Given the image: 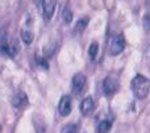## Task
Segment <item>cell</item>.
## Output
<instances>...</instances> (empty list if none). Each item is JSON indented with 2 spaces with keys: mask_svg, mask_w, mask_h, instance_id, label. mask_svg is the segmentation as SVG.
<instances>
[{
  "mask_svg": "<svg viewBox=\"0 0 150 133\" xmlns=\"http://www.w3.org/2000/svg\"><path fill=\"white\" fill-rule=\"evenodd\" d=\"M103 90L107 95L108 94H115L119 90V81L113 76H107L103 81Z\"/></svg>",
  "mask_w": 150,
  "mask_h": 133,
  "instance_id": "cell-4",
  "label": "cell"
},
{
  "mask_svg": "<svg viewBox=\"0 0 150 133\" xmlns=\"http://www.w3.org/2000/svg\"><path fill=\"white\" fill-rule=\"evenodd\" d=\"M62 20L65 21L66 24L71 23V20H73V13H71V11L69 9V8H66V9L63 11V13H62Z\"/></svg>",
  "mask_w": 150,
  "mask_h": 133,
  "instance_id": "cell-13",
  "label": "cell"
},
{
  "mask_svg": "<svg viewBox=\"0 0 150 133\" xmlns=\"http://www.w3.org/2000/svg\"><path fill=\"white\" fill-rule=\"evenodd\" d=\"M98 52H99L98 42H92V44L90 45V49H88V55L91 57V59H95L96 55H98Z\"/></svg>",
  "mask_w": 150,
  "mask_h": 133,
  "instance_id": "cell-12",
  "label": "cell"
},
{
  "mask_svg": "<svg viewBox=\"0 0 150 133\" xmlns=\"http://www.w3.org/2000/svg\"><path fill=\"white\" fill-rule=\"evenodd\" d=\"M93 108H95V102H93V99L91 96L84 98L82 100V103H80V112L83 115H90L93 111Z\"/></svg>",
  "mask_w": 150,
  "mask_h": 133,
  "instance_id": "cell-7",
  "label": "cell"
},
{
  "mask_svg": "<svg viewBox=\"0 0 150 133\" xmlns=\"http://www.w3.org/2000/svg\"><path fill=\"white\" fill-rule=\"evenodd\" d=\"M36 133H46V127H45L44 121H36Z\"/></svg>",
  "mask_w": 150,
  "mask_h": 133,
  "instance_id": "cell-14",
  "label": "cell"
},
{
  "mask_svg": "<svg viewBox=\"0 0 150 133\" xmlns=\"http://www.w3.org/2000/svg\"><path fill=\"white\" fill-rule=\"evenodd\" d=\"M112 123L109 120H103L99 123L98 125V133H108V131L111 129Z\"/></svg>",
  "mask_w": 150,
  "mask_h": 133,
  "instance_id": "cell-10",
  "label": "cell"
},
{
  "mask_svg": "<svg viewBox=\"0 0 150 133\" xmlns=\"http://www.w3.org/2000/svg\"><path fill=\"white\" fill-rule=\"evenodd\" d=\"M86 84H87V78H86L84 74H82V73L75 74L73 78V91L75 94L79 95L84 90Z\"/></svg>",
  "mask_w": 150,
  "mask_h": 133,
  "instance_id": "cell-3",
  "label": "cell"
},
{
  "mask_svg": "<svg viewBox=\"0 0 150 133\" xmlns=\"http://www.w3.org/2000/svg\"><path fill=\"white\" fill-rule=\"evenodd\" d=\"M0 131H1V125H0Z\"/></svg>",
  "mask_w": 150,
  "mask_h": 133,
  "instance_id": "cell-17",
  "label": "cell"
},
{
  "mask_svg": "<svg viewBox=\"0 0 150 133\" xmlns=\"http://www.w3.org/2000/svg\"><path fill=\"white\" fill-rule=\"evenodd\" d=\"M88 23H90V18H88L87 16H83V17H80L79 20H76V24H75V32H78V33H82V32L86 28H87Z\"/></svg>",
  "mask_w": 150,
  "mask_h": 133,
  "instance_id": "cell-9",
  "label": "cell"
},
{
  "mask_svg": "<svg viewBox=\"0 0 150 133\" xmlns=\"http://www.w3.org/2000/svg\"><path fill=\"white\" fill-rule=\"evenodd\" d=\"M21 38H23L24 44H32V41H33V33H32L30 30H28V29H23L21 30Z\"/></svg>",
  "mask_w": 150,
  "mask_h": 133,
  "instance_id": "cell-11",
  "label": "cell"
},
{
  "mask_svg": "<svg viewBox=\"0 0 150 133\" xmlns=\"http://www.w3.org/2000/svg\"><path fill=\"white\" fill-rule=\"evenodd\" d=\"M125 42L121 36H113L111 38V44H109V54L111 55H119L120 53L124 50Z\"/></svg>",
  "mask_w": 150,
  "mask_h": 133,
  "instance_id": "cell-2",
  "label": "cell"
},
{
  "mask_svg": "<svg viewBox=\"0 0 150 133\" xmlns=\"http://www.w3.org/2000/svg\"><path fill=\"white\" fill-rule=\"evenodd\" d=\"M75 132H76V125H74V124H69L62 129V133H75Z\"/></svg>",
  "mask_w": 150,
  "mask_h": 133,
  "instance_id": "cell-15",
  "label": "cell"
},
{
  "mask_svg": "<svg viewBox=\"0 0 150 133\" xmlns=\"http://www.w3.org/2000/svg\"><path fill=\"white\" fill-rule=\"evenodd\" d=\"M132 91L137 99H145L150 91V81L144 75H136L132 81Z\"/></svg>",
  "mask_w": 150,
  "mask_h": 133,
  "instance_id": "cell-1",
  "label": "cell"
},
{
  "mask_svg": "<svg viewBox=\"0 0 150 133\" xmlns=\"http://www.w3.org/2000/svg\"><path fill=\"white\" fill-rule=\"evenodd\" d=\"M26 104H28V96H26L25 92L20 91V92H17V94L13 95L12 105L15 108H23V107H25Z\"/></svg>",
  "mask_w": 150,
  "mask_h": 133,
  "instance_id": "cell-6",
  "label": "cell"
},
{
  "mask_svg": "<svg viewBox=\"0 0 150 133\" xmlns=\"http://www.w3.org/2000/svg\"><path fill=\"white\" fill-rule=\"evenodd\" d=\"M55 5H57V0H46L44 4V9H42V13H44V17L46 20H50L54 15L55 11Z\"/></svg>",
  "mask_w": 150,
  "mask_h": 133,
  "instance_id": "cell-8",
  "label": "cell"
},
{
  "mask_svg": "<svg viewBox=\"0 0 150 133\" xmlns=\"http://www.w3.org/2000/svg\"><path fill=\"white\" fill-rule=\"evenodd\" d=\"M34 4H36V7L38 8V9H44V4H45V0H33Z\"/></svg>",
  "mask_w": 150,
  "mask_h": 133,
  "instance_id": "cell-16",
  "label": "cell"
},
{
  "mask_svg": "<svg viewBox=\"0 0 150 133\" xmlns=\"http://www.w3.org/2000/svg\"><path fill=\"white\" fill-rule=\"evenodd\" d=\"M58 111L62 116H67L71 112V99L70 96H62L59 100V104H58Z\"/></svg>",
  "mask_w": 150,
  "mask_h": 133,
  "instance_id": "cell-5",
  "label": "cell"
}]
</instances>
